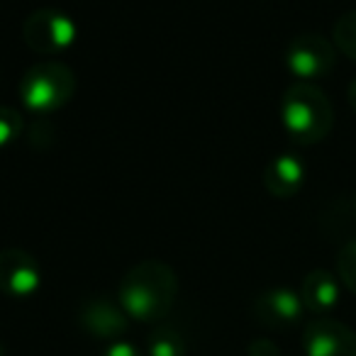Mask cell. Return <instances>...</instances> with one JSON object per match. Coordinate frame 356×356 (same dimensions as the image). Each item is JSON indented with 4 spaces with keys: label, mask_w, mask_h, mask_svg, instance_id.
Returning <instances> with one entry per match:
<instances>
[{
    "label": "cell",
    "mask_w": 356,
    "mask_h": 356,
    "mask_svg": "<svg viewBox=\"0 0 356 356\" xmlns=\"http://www.w3.org/2000/svg\"><path fill=\"white\" fill-rule=\"evenodd\" d=\"M337 64V47L322 35H298L286 49V69L300 83L325 79Z\"/></svg>",
    "instance_id": "5"
},
{
    "label": "cell",
    "mask_w": 356,
    "mask_h": 356,
    "mask_svg": "<svg viewBox=\"0 0 356 356\" xmlns=\"http://www.w3.org/2000/svg\"><path fill=\"white\" fill-rule=\"evenodd\" d=\"M79 325L90 337L118 341L127 332V312L110 298H88L79 307Z\"/></svg>",
    "instance_id": "9"
},
{
    "label": "cell",
    "mask_w": 356,
    "mask_h": 356,
    "mask_svg": "<svg viewBox=\"0 0 356 356\" xmlns=\"http://www.w3.org/2000/svg\"><path fill=\"white\" fill-rule=\"evenodd\" d=\"M252 312L261 325L283 330V327H293L296 322H300L305 305H302L300 293L291 288H268L257 296Z\"/></svg>",
    "instance_id": "8"
},
{
    "label": "cell",
    "mask_w": 356,
    "mask_h": 356,
    "mask_svg": "<svg viewBox=\"0 0 356 356\" xmlns=\"http://www.w3.org/2000/svg\"><path fill=\"white\" fill-rule=\"evenodd\" d=\"M22 40L37 54H59V51L69 49L76 42V25L69 15L59 10H35L32 15L25 17L22 22Z\"/></svg>",
    "instance_id": "4"
},
{
    "label": "cell",
    "mask_w": 356,
    "mask_h": 356,
    "mask_svg": "<svg viewBox=\"0 0 356 356\" xmlns=\"http://www.w3.org/2000/svg\"><path fill=\"white\" fill-rule=\"evenodd\" d=\"M281 122L293 144L312 147L330 134L334 113L330 98L317 86L296 83L281 100Z\"/></svg>",
    "instance_id": "2"
},
{
    "label": "cell",
    "mask_w": 356,
    "mask_h": 356,
    "mask_svg": "<svg viewBox=\"0 0 356 356\" xmlns=\"http://www.w3.org/2000/svg\"><path fill=\"white\" fill-rule=\"evenodd\" d=\"M42 283L37 259L25 249L0 252V291L10 298H30Z\"/></svg>",
    "instance_id": "7"
},
{
    "label": "cell",
    "mask_w": 356,
    "mask_h": 356,
    "mask_svg": "<svg viewBox=\"0 0 356 356\" xmlns=\"http://www.w3.org/2000/svg\"><path fill=\"white\" fill-rule=\"evenodd\" d=\"M300 298L305 310L325 315V312L334 310L337 302H339V278L334 273L325 271V268H315L302 281Z\"/></svg>",
    "instance_id": "11"
},
{
    "label": "cell",
    "mask_w": 356,
    "mask_h": 356,
    "mask_svg": "<svg viewBox=\"0 0 356 356\" xmlns=\"http://www.w3.org/2000/svg\"><path fill=\"white\" fill-rule=\"evenodd\" d=\"M249 356H281V351L268 339H257L249 344Z\"/></svg>",
    "instance_id": "17"
},
{
    "label": "cell",
    "mask_w": 356,
    "mask_h": 356,
    "mask_svg": "<svg viewBox=\"0 0 356 356\" xmlns=\"http://www.w3.org/2000/svg\"><path fill=\"white\" fill-rule=\"evenodd\" d=\"M332 40L334 47L344 56H349L351 61H356V10L341 15L334 22V30H332Z\"/></svg>",
    "instance_id": "13"
},
{
    "label": "cell",
    "mask_w": 356,
    "mask_h": 356,
    "mask_svg": "<svg viewBox=\"0 0 356 356\" xmlns=\"http://www.w3.org/2000/svg\"><path fill=\"white\" fill-rule=\"evenodd\" d=\"M76 90V76L61 61H40L20 81V98L27 110L49 115L64 108Z\"/></svg>",
    "instance_id": "3"
},
{
    "label": "cell",
    "mask_w": 356,
    "mask_h": 356,
    "mask_svg": "<svg viewBox=\"0 0 356 356\" xmlns=\"http://www.w3.org/2000/svg\"><path fill=\"white\" fill-rule=\"evenodd\" d=\"M103 356H142L139 354V349L134 344H129V341H113V344L108 346V349L103 351Z\"/></svg>",
    "instance_id": "16"
},
{
    "label": "cell",
    "mask_w": 356,
    "mask_h": 356,
    "mask_svg": "<svg viewBox=\"0 0 356 356\" xmlns=\"http://www.w3.org/2000/svg\"><path fill=\"white\" fill-rule=\"evenodd\" d=\"M149 356H188V344L176 327L161 325L149 334Z\"/></svg>",
    "instance_id": "12"
},
{
    "label": "cell",
    "mask_w": 356,
    "mask_h": 356,
    "mask_svg": "<svg viewBox=\"0 0 356 356\" xmlns=\"http://www.w3.org/2000/svg\"><path fill=\"white\" fill-rule=\"evenodd\" d=\"M337 273H339V281L356 296V239L344 244L337 254Z\"/></svg>",
    "instance_id": "14"
},
{
    "label": "cell",
    "mask_w": 356,
    "mask_h": 356,
    "mask_svg": "<svg viewBox=\"0 0 356 356\" xmlns=\"http://www.w3.org/2000/svg\"><path fill=\"white\" fill-rule=\"evenodd\" d=\"M0 356H3V346H0Z\"/></svg>",
    "instance_id": "20"
},
{
    "label": "cell",
    "mask_w": 356,
    "mask_h": 356,
    "mask_svg": "<svg viewBox=\"0 0 356 356\" xmlns=\"http://www.w3.org/2000/svg\"><path fill=\"white\" fill-rule=\"evenodd\" d=\"M305 356H356V332L330 317L312 320L302 330Z\"/></svg>",
    "instance_id": "6"
},
{
    "label": "cell",
    "mask_w": 356,
    "mask_h": 356,
    "mask_svg": "<svg viewBox=\"0 0 356 356\" xmlns=\"http://www.w3.org/2000/svg\"><path fill=\"white\" fill-rule=\"evenodd\" d=\"M305 184V163L296 154H278L264 171V188L273 198H293Z\"/></svg>",
    "instance_id": "10"
},
{
    "label": "cell",
    "mask_w": 356,
    "mask_h": 356,
    "mask_svg": "<svg viewBox=\"0 0 356 356\" xmlns=\"http://www.w3.org/2000/svg\"><path fill=\"white\" fill-rule=\"evenodd\" d=\"M178 291L176 273L163 261H142L120 281L118 300L127 317L139 322H159L173 307Z\"/></svg>",
    "instance_id": "1"
},
{
    "label": "cell",
    "mask_w": 356,
    "mask_h": 356,
    "mask_svg": "<svg viewBox=\"0 0 356 356\" xmlns=\"http://www.w3.org/2000/svg\"><path fill=\"white\" fill-rule=\"evenodd\" d=\"M22 132V118L17 110L0 105V149L8 147L13 139H17V134Z\"/></svg>",
    "instance_id": "15"
},
{
    "label": "cell",
    "mask_w": 356,
    "mask_h": 356,
    "mask_svg": "<svg viewBox=\"0 0 356 356\" xmlns=\"http://www.w3.org/2000/svg\"><path fill=\"white\" fill-rule=\"evenodd\" d=\"M349 105H351V110L356 113V79L349 83Z\"/></svg>",
    "instance_id": "18"
},
{
    "label": "cell",
    "mask_w": 356,
    "mask_h": 356,
    "mask_svg": "<svg viewBox=\"0 0 356 356\" xmlns=\"http://www.w3.org/2000/svg\"><path fill=\"white\" fill-rule=\"evenodd\" d=\"M354 218H356V200H354Z\"/></svg>",
    "instance_id": "19"
}]
</instances>
